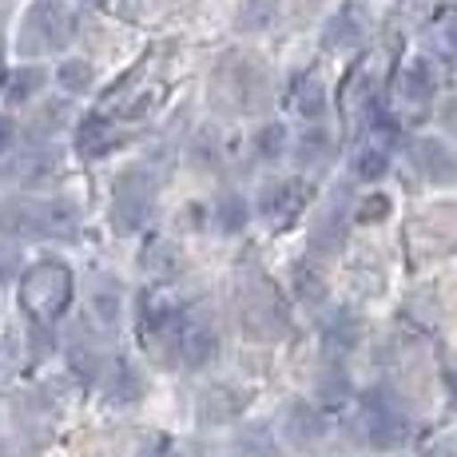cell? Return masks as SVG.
I'll return each instance as SVG.
<instances>
[{"label":"cell","mask_w":457,"mask_h":457,"mask_svg":"<svg viewBox=\"0 0 457 457\" xmlns=\"http://www.w3.org/2000/svg\"><path fill=\"white\" fill-rule=\"evenodd\" d=\"M72 303V270L60 259H44L21 278V306L37 322H52Z\"/></svg>","instance_id":"6da1fadb"},{"label":"cell","mask_w":457,"mask_h":457,"mask_svg":"<svg viewBox=\"0 0 457 457\" xmlns=\"http://www.w3.org/2000/svg\"><path fill=\"white\" fill-rule=\"evenodd\" d=\"M354 434H358V442L374 445V450H394L398 442H406L410 426H406V414H402L398 402L386 390H378L366 398L362 414L354 418Z\"/></svg>","instance_id":"7a4b0ae2"},{"label":"cell","mask_w":457,"mask_h":457,"mask_svg":"<svg viewBox=\"0 0 457 457\" xmlns=\"http://www.w3.org/2000/svg\"><path fill=\"white\" fill-rule=\"evenodd\" d=\"M76 37V16L64 0H37L24 21V48L29 52H60Z\"/></svg>","instance_id":"3957f363"},{"label":"cell","mask_w":457,"mask_h":457,"mask_svg":"<svg viewBox=\"0 0 457 457\" xmlns=\"http://www.w3.org/2000/svg\"><path fill=\"white\" fill-rule=\"evenodd\" d=\"M8 227L21 235H40V239H72L76 227H80V215L64 199H44V204L12 207Z\"/></svg>","instance_id":"277c9868"},{"label":"cell","mask_w":457,"mask_h":457,"mask_svg":"<svg viewBox=\"0 0 457 457\" xmlns=\"http://www.w3.org/2000/svg\"><path fill=\"white\" fill-rule=\"evenodd\" d=\"M298 207H303V183L298 179L267 183L259 195V215H267L270 223H287L291 215H298Z\"/></svg>","instance_id":"5b68a950"},{"label":"cell","mask_w":457,"mask_h":457,"mask_svg":"<svg viewBox=\"0 0 457 457\" xmlns=\"http://www.w3.org/2000/svg\"><path fill=\"white\" fill-rule=\"evenodd\" d=\"M414 160L429 183H457V152H450L437 139H421L414 147Z\"/></svg>","instance_id":"8992f818"},{"label":"cell","mask_w":457,"mask_h":457,"mask_svg":"<svg viewBox=\"0 0 457 457\" xmlns=\"http://www.w3.org/2000/svg\"><path fill=\"white\" fill-rule=\"evenodd\" d=\"M215 350H219L215 330H207V327H183L175 358H183L187 366H207L211 358H215Z\"/></svg>","instance_id":"52a82bcc"},{"label":"cell","mask_w":457,"mask_h":457,"mask_svg":"<svg viewBox=\"0 0 457 457\" xmlns=\"http://www.w3.org/2000/svg\"><path fill=\"white\" fill-rule=\"evenodd\" d=\"M434 68L426 64V60H414V64L402 72V80H398V92H402V100H410V104H429L434 100Z\"/></svg>","instance_id":"ba28073f"},{"label":"cell","mask_w":457,"mask_h":457,"mask_svg":"<svg viewBox=\"0 0 457 457\" xmlns=\"http://www.w3.org/2000/svg\"><path fill=\"white\" fill-rule=\"evenodd\" d=\"M120 144V131L108 124V120H87V124L80 128V152L84 155H108L112 147Z\"/></svg>","instance_id":"9c48e42d"},{"label":"cell","mask_w":457,"mask_h":457,"mask_svg":"<svg viewBox=\"0 0 457 457\" xmlns=\"http://www.w3.org/2000/svg\"><path fill=\"white\" fill-rule=\"evenodd\" d=\"M295 112L311 128L327 116V92L319 87V80H298V87H295Z\"/></svg>","instance_id":"30bf717a"},{"label":"cell","mask_w":457,"mask_h":457,"mask_svg":"<svg viewBox=\"0 0 457 457\" xmlns=\"http://www.w3.org/2000/svg\"><path fill=\"white\" fill-rule=\"evenodd\" d=\"M287 437L291 442H314V437H322V414L314 406H291V414H287Z\"/></svg>","instance_id":"8fae6325"},{"label":"cell","mask_w":457,"mask_h":457,"mask_svg":"<svg viewBox=\"0 0 457 457\" xmlns=\"http://www.w3.org/2000/svg\"><path fill=\"white\" fill-rule=\"evenodd\" d=\"M44 68H16L12 76L4 80V100L8 104H24V100H32V96L44 87Z\"/></svg>","instance_id":"7c38bea8"},{"label":"cell","mask_w":457,"mask_h":457,"mask_svg":"<svg viewBox=\"0 0 457 457\" xmlns=\"http://www.w3.org/2000/svg\"><path fill=\"white\" fill-rule=\"evenodd\" d=\"M358 40H362V24H358V12H354V8H342V12L327 24V44H330V48H354Z\"/></svg>","instance_id":"4fadbf2b"},{"label":"cell","mask_w":457,"mask_h":457,"mask_svg":"<svg viewBox=\"0 0 457 457\" xmlns=\"http://www.w3.org/2000/svg\"><path fill=\"white\" fill-rule=\"evenodd\" d=\"M144 270L152 278H171L175 270H179V251H175L171 243H152V247L144 251Z\"/></svg>","instance_id":"5bb4252c"},{"label":"cell","mask_w":457,"mask_h":457,"mask_svg":"<svg viewBox=\"0 0 457 457\" xmlns=\"http://www.w3.org/2000/svg\"><path fill=\"white\" fill-rule=\"evenodd\" d=\"M56 80H60V87H64V92L80 96V92H87V87H92L96 72H92V64H87V60H64V64L56 68Z\"/></svg>","instance_id":"9a60e30c"},{"label":"cell","mask_w":457,"mask_h":457,"mask_svg":"<svg viewBox=\"0 0 457 457\" xmlns=\"http://www.w3.org/2000/svg\"><path fill=\"white\" fill-rule=\"evenodd\" d=\"M92 314L104 327H116L120 322V287L116 283H100L92 291Z\"/></svg>","instance_id":"2e32d148"},{"label":"cell","mask_w":457,"mask_h":457,"mask_svg":"<svg viewBox=\"0 0 457 457\" xmlns=\"http://www.w3.org/2000/svg\"><path fill=\"white\" fill-rule=\"evenodd\" d=\"M278 16V0H243L239 8V29H267Z\"/></svg>","instance_id":"e0dca14e"},{"label":"cell","mask_w":457,"mask_h":457,"mask_svg":"<svg viewBox=\"0 0 457 457\" xmlns=\"http://www.w3.org/2000/svg\"><path fill=\"white\" fill-rule=\"evenodd\" d=\"M322 330H327V346H330V350H334V346H338V350H350V346H354V338H358V322L350 319L346 311L330 314Z\"/></svg>","instance_id":"ac0fdd59"},{"label":"cell","mask_w":457,"mask_h":457,"mask_svg":"<svg viewBox=\"0 0 457 457\" xmlns=\"http://www.w3.org/2000/svg\"><path fill=\"white\" fill-rule=\"evenodd\" d=\"M295 291L306 306H319L327 298V283H322V275L314 267H295Z\"/></svg>","instance_id":"d6986e66"},{"label":"cell","mask_w":457,"mask_h":457,"mask_svg":"<svg viewBox=\"0 0 457 457\" xmlns=\"http://www.w3.org/2000/svg\"><path fill=\"white\" fill-rule=\"evenodd\" d=\"M386 167H390V160H386L382 147H362V152H358V160H354L358 179H366V183H378V179H382Z\"/></svg>","instance_id":"ffe728a7"},{"label":"cell","mask_w":457,"mask_h":457,"mask_svg":"<svg viewBox=\"0 0 457 457\" xmlns=\"http://www.w3.org/2000/svg\"><path fill=\"white\" fill-rule=\"evenodd\" d=\"M215 223L223 227V231H239V227L247 223V204H243L239 195H223L215 207Z\"/></svg>","instance_id":"44dd1931"},{"label":"cell","mask_w":457,"mask_h":457,"mask_svg":"<svg viewBox=\"0 0 457 457\" xmlns=\"http://www.w3.org/2000/svg\"><path fill=\"white\" fill-rule=\"evenodd\" d=\"M283 144H287V131L283 128H262L259 139H254V152L262 155V160H275V155H283Z\"/></svg>","instance_id":"7402d4cb"},{"label":"cell","mask_w":457,"mask_h":457,"mask_svg":"<svg viewBox=\"0 0 457 457\" xmlns=\"http://www.w3.org/2000/svg\"><path fill=\"white\" fill-rule=\"evenodd\" d=\"M327 147H330V139L319 131V124H314V128L303 136V160H314V163L327 160Z\"/></svg>","instance_id":"603a6c76"},{"label":"cell","mask_w":457,"mask_h":457,"mask_svg":"<svg viewBox=\"0 0 457 457\" xmlns=\"http://www.w3.org/2000/svg\"><path fill=\"white\" fill-rule=\"evenodd\" d=\"M112 394H116V398H136L139 394V382H136V374H131L128 366H120L116 382H112Z\"/></svg>","instance_id":"cb8c5ba5"},{"label":"cell","mask_w":457,"mask_h":457,"mask_svg":"<svg viewBox=\"0 0 457 457\" xmlns=\"http://www.w3.org/2000/svg\"><path fill=\"white\" fill-rule=\"evenodd\" d=\"M386 211H390V204H386L382 195H374V199H366V204L358 207V215H362V219H382Z\"/></svg>","instance_id":"d4e9b609"},{"label":"cell","mask_w":457,"mask_h":457,"mask_svg":"<svg viewBox=\"0 0 457 457\" xmlns=\"http://www.w3.org/2000/svg\"><path fill=\"white\" fill-rule=\"evenodd\" d=\"M144 457H179V453H175L171 442H163V437H152V442L144 445Z\"/></svg>","instance_id":"484cf974"},{"label":"cell","mask_w":457,"mask_h":457,"mask_svg":"<svg viewBox=\"0 0 457 457\" xmlns=\"http://www.w3.org/2000/svg\"><path fill=\"white\" fill-rule=\"evenodd\" d=\"M12 275H16V254L12 251H0V283H8Z\"/></svg>","instance_id":"4316f807"},{"label":"cell","mask_w":457,"mask_h":457,"mask_svg":"<svg viewBox=\"0 0 457 457\" xmlns=\"http://www.w3.org/2000/svg\"><path fill=\"white\" fill-rule=\"evenodd\" d=\"M8 144H12V120L0 116V152H8Z\"/></svg>","instance_id":"83f0119b"},{"label":"cell","mask_w":457,"mask_h":457,"mask_svg":"<svg viewBox=\"0 0 457 457\" xmlns=\"http://www.w3.org/2000/svg\"><path fill=\"white\" fill-rule=\"evenodd\" d=\"M445 40H450L453 48H457V21H450V24H445Z\"/></svg>","instance_id":"f1b7e54d"},{"label":"cell","mask_w":457,"mask_h":457,"mask_svg":"<svg viewBox=\"0 0 457 457\" xmlns=\"http://www.w3.org/2000/svg\"><path fill=\"white\" fill-rule=\"evenodd\" d=\"M100 4H108V8H124V0H100Z\"/></svg>","instance_id":"f546056e"},{"label":"cell","mask_w":457,"mask_h":457,"mask_svg":"<svg viewBox=\"0 0 457 457\" xmlns=\"http://www.w3.org/2000/svg\"><path fill=\"white\" fill-rule=\"evenodd\" d=\"M450 386H453V398H457V374H453V382H450Z\"/></svg>","instance_id":"4dcf8cb0"},{"label":"cell","mask_w":457,"mask_h":457,"mask_svg":"<svg viewBox=\"0 0 457 457\" xmlns=\"http://www.w3.org/2000/svg\"><path fill=\"white\" fill-rule=\"evenodd\" d=\"M0 56H4V52H0Z\"/></svg>","instance_id":"1f68e13d"}]
</instances>
